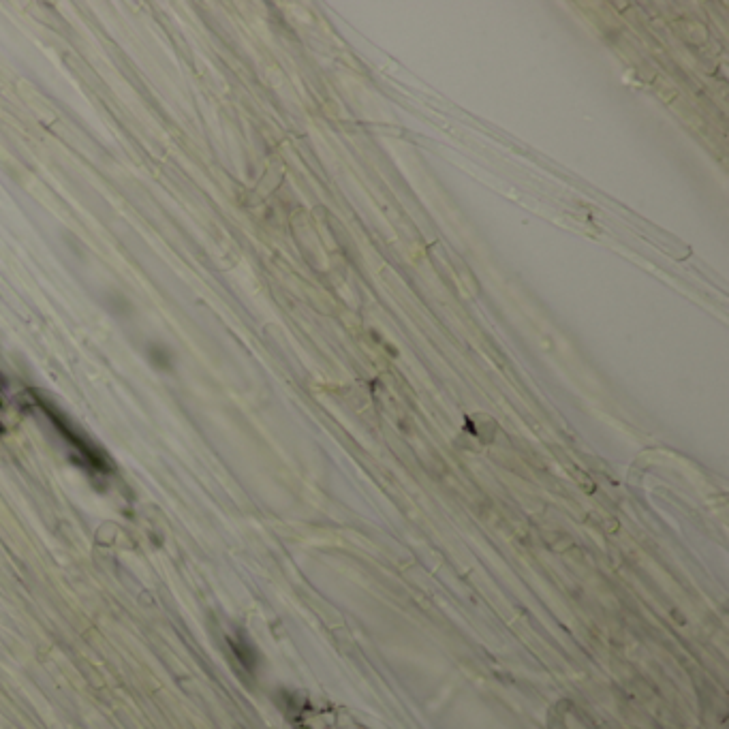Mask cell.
I'll return each instance as SVG.
<instances>
[{"mask_svg": "<svg viewBox=\"0 0 729 729\" xmlns=\"http://www.w3.org/2000/svg\"><path fill=\"white\" fill-rule=\"evenodd\" d=\"M30 398H33V405L39 407V411L45 415V420H48L50 426L56 430L62 443L67 445V449L71 452V460L77 467H82L90 475H101V477H107L114 471V464L107 458L103 449L92 443L86 434L54 405V402L35 392H30Z\"/></svg>", "mask_w": 729, "mask_h": 729, "instance_id": "cell-1", "label": "cell"}]
</instances>
